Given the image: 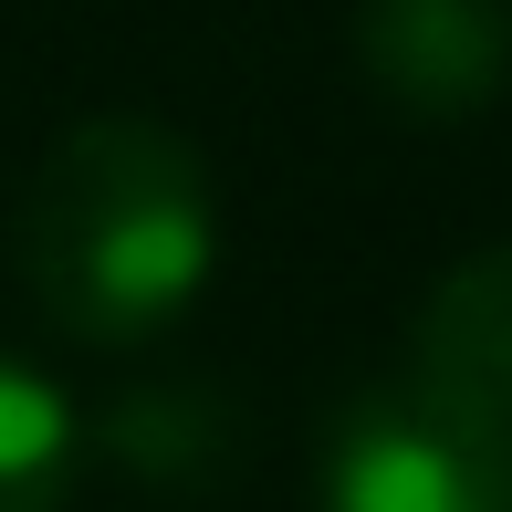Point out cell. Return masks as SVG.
<instances>
[{"instance_id": "1", "label": "cell", "mask_w": 512, "mask_h": 512, "mask_svg": "<svg viewBox=\"0 0 512 512\" xmlns=\"http://www.w3.org/2000/svg\"><path fill=\"white\" fill-rule=\"evenodd\" d=\"M11 262L53 335L157 345L220 262V199H209L199 147L157 115L63 126L11 209Z\"/></svg>"}, {"instance_id": "5", "label": "cell", "mask_w": 512, "mask_h": 512, "mask_svg": "<svg viewBox=\"0 0 512 512\" xmlns=\"http://www.w3.org/2000/svg\"><path fill=\"white\" fill-rule=\"evenodd\" d=\"M84 481V418L42 366L0 356V512H63Z\"/></svg>"}, {"instance_id": "2", "label": "cell", "mask_w": 512, "mask_h": 512, "mask_svg": "<svg viewBox=\"0 0 512 512\" xmlns=\"http://www.w3.org/2000/svg\"><path fill=\"white\" fill-rule=\"evenodd\" d=\"M324 512H512V429L439 377H377L335 408L314 460Z\"/></svg>"}, {"instance_id": "3", "label": "cell", "mask_w": 512, "mask_h": 512, "mask_svg": "<svg viewBox=\"0 0 512 512\" xmlns=\"http://www.w3.org/2000/svg\"><path fill=\"white\" fill-rule=\"evenodd\" d=\"M356 63L408 126H460L512 84V0H356Z\"/></svg>"}, {"instance_id": "4", "label": "cell", "mask_w": 512, "mask_h": 512, "mask_svg": "<svg viewBox=\"0 0 512 512\" xmlns=\"http://www.w3.org/2000/svg\"><path fill=\"white\" fill-rule=\"evenodd\" d=\"M408 366L439 377L450 398H471L492 429H512V241L471 251L429 283V304L408 324Z\"/></svg>"}]
</instances>
